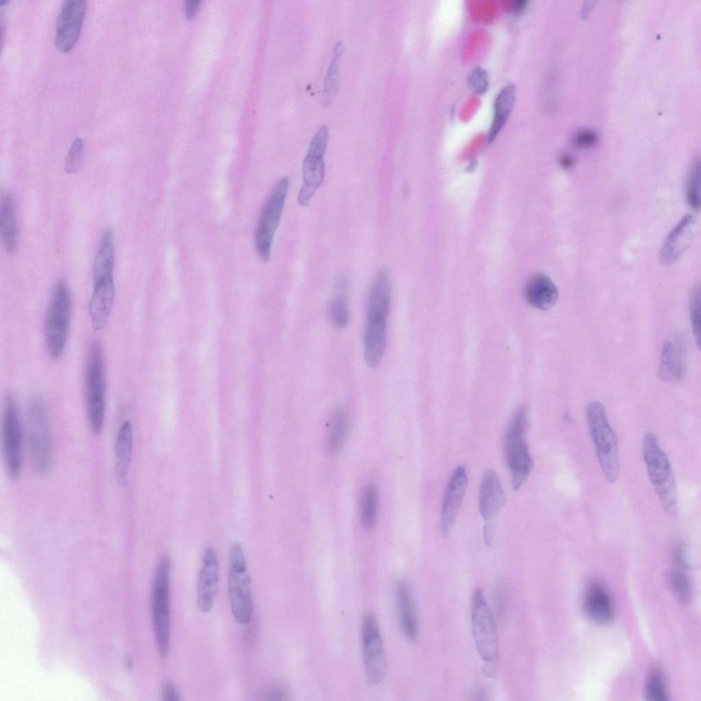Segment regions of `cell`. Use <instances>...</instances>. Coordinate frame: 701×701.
<instances>
[{
    "instance_id": "obj_16",
    "label": "cell",
    "mask_w": 701,
    "mask_h": 701,
    "mask_svg": "<svg viewBox=\"0 0 701 701\" xmlns=\"http://www.w3.org/2000/svg\"><path fill=\"white\" fill-rule=\"evenodd\" d=\"M467 484L466 467L459 466L452 474L443 496L441 509V530L443 537L448 536L456 520Z\"/></svg>"
},
{
    "instance_id": "obj_8",
    "label": "cell",
    "mask_w": 701,
    "mask_h": 701,
    "mask_svg": "<svg viewBox=\"0 0 701 701\" xmlns=\"http://www.w3.org/2000/svg\"><path fill=\"white\" fill-rule=\"evenodd\" d=\"M472 630L475 646L485 666H498V640L496 622L481 589L472 600Z\"/></svg>"
},
{
    "instance_id": "obj_39",
    "label": "cell",
    "mask_w": 701,
    "mask_h": 701,
    "mask_svg": "<svg viewBox=\"0 0 701 701\" xmlns=\"http://www.w3.org/2000/svg\"><path fill=\"white\" fill-rule=\"evenodd\" d=\"M596 133L588 129L581 130L576 132L572 139L574 144L580 148L592 146L596 144Z\"/></svg>"
},
{
    "instance_id": "obj_44",
    "label": "cell",
    "mask_w": 701,
    "mask_h": 701,
    "mask_svg": "<svg viewBox=\"0 0 701 701\" xmlns=\"http://www.w3.org/2000/svg\"><path fill=\"white\" fill-rule=\"evenodd\" d=\"M502 586V585H501ZM497 602L499 610V614H504L506 607V595L505 594V588L502 586L500 587L497 594Z\"/></svg>"
},
{
    "instance_id": "obj_28",
    "label": "cell",
    "mask_w": 701,
    "mask_h": 701,
    "mask_svg": "<svg viewBox=\"0 0 701 701\" xmlns=\"http://www.w3.org/2000/svg\"><path fill=\"white\" fill-rule=\"evenodd\" d=\"M348 290L347 279L339 277L335 285L334 295L329 304V320L333 326L339 329L346 327L350 320Z\"/></svg>"
},
{
    "instance_id": "obj_19",
    "label": "cell",
    "mask_w": 701,
    "mask_h": 701,
    "mask_svg": "<svg viewBox=\"0 0 701 701\" xmlns=\"http://www.w3.org/2000/svg\"><path fill=\"white\" fill-rule=\"evenodd\" d=\"M394 602L396 617L403 635L409 641L416 639L418 624L414 600L409 584L400 580L394 587Z\"/></svg>"
},
{
    "instance_id": "obj_40",
    "label": "cell",
    "mask_w": 701,
    "mask_h": 701,
    "mask_svg": "<svg viewBox=\"0 0 701 701\" xmlns=\"http://www.w3.org/2000/svg\"><path fill=\"white\" fill-rule=\"evenodd\" d=\"M162 700L164 701H178L180 696L176 686L171 681H166L162 687Z\"/></svg>"
},
{
    "instance_id": "obj_7",
    "label": "cell",
    "mask_w": 701,
    "mask_h": 701,
    "mask_svg": "<svg viewBox=\"0 0 701 701\" xmlns=\"http://www.w3.org/2000/svg\"><path fill=\"white\" fill-rule=\"evenodd\" d=\"M228 593L234 619L240 624H248L253 611L251 581L247 573L245 557L239 544H234L231 548Z\"/></svg>"
},
{
    "instance_id": "obj_27",
    "label": "cell",
    "mask_w": 701,
    "mask_h": 701,
    "mask_svg": "<svg viewBox=\"0 0 701 701\" xmlns=\"http://www.w3.org/2000/svg\"><path fill=\"white\" fill-rule=\"evenodd\" d=\"M515 88L513 84L505 86L497 94L494 101V117L488 131V141L492 142L507 123L514 106Z\"/></svg>"
},
{
    "instance_id": "obj_20",
    "label": "cell",
    "mask_w": 701,
    "mask_h": 701,
    "mask_svg": "<svg viewBox=\"0 0 701 701\" xmlns=\"http://www.w3.org/2000/svg\"><path fill=\"white\" fill-rule=\"evenodd\" d=\"M114 294V278L93 281L89 312L94 330H101L106 326L112 309Z\"/></svg>"
},
{
    "instance_id": "obj_13",
    "label": "cell",
    "mask_w": 701,
    "mask_h": 701,
    "mask_svg": "<svg viewBox=\"0 0 701 701\" xmlns=\"http://www.w3.org/2000/svg\"><path fill=\"white\" fill-rule=\"evenodd\" d=\"M360 641L364 667L372 685L381 683L387 672L383 639L376 618L366 613L361 622Z\"/></svg>"
},
{
    "instance_id": "obj_26",
    "label": "cell",
    "mask_w": 701,
    "mask_h": 701,
    "mask_svg": "<svg viewBox=\"0 0 701 701\" xmlns=\"http://www.w3.org/2000/svg\"><path fill=\"white\" fill-rule=\"evenodd\" d=\"M115 251L113 231L107 229L102 234L93 264V281L114 278Z\"/></svg>"
},
{
    "instance_id": "obj_10",
    "label": "cell",
    "mask_w": 701,
    "mask_h": 701,
    "mask_svg": "<svg viewBox=\"0 0 701 701\" xmlns=\"http://www.w3.org/2000/svg\"><path fill=\"white\" fill-rule=\"evenodd\" d=\"M28 437L32 466L37 473L44 474L51 465L52 437L46 409L38 398L29 405Z\"/></svg>"
},
{
    "instance_id": "obj_33",
    "label": "cell",
    "mask_w": 701,
    "mask_h": 701,
    "mask_svg": "<svg viewBox=\"0 0 701 701\" xmlns=\"http://www.w3.org/2000/svg\"><path fill=\"white\" fill-rule=\"evenodd\" d=\"M645 694L647 699L652 701L668 700L665 678L659 667H654L650 672L645 685Z\"/></svg>"
},
{
    "instance_id": "obj_36",
    "label": "cell",
    "mask_w": 701,
    "mask_h": 701,
    "mask_svg": "<svg viewBox=\"0 0 701 701\" xmlns=\"http://www.w3.org/2000/svg\"><path fill=\"white\" fill-rule=\"evenodd\" d=\"M84 160V144L81 138H75L71 144L66 156L64 170L68 174H74L81 170Z\"/></svg>"
},
{
    "instance_id": "obj_45",
    "label": "cell",
    "mask_w": 701,
    "mask_h": 701,
    "mask_svg": "<svg viewBox=\"0 0 701 701\" xmlns=\"http://www.w3.org/2000/svg\"><path fill=\"white\" fill-rule=\"evenodd\" d=\"M559 164L566 169L571 168L574 164V160L568 155H562L559 158Z\"/></svg>"
},
{
    "instance_id": "obj_43",
    "label": "cell",
    "mask_w": 701,
    "mask_h": 701,
    "mask_svg": "<svg viewBox=\"0 0 701 701\" xmlns=\"http://www.w3.org/2000/svg\"><path fill=\"white\" fill-rule=\"evenodd\" d=\"M199 1L196 0H190L186 2L185 10L187 18L194 17L199 7Z\"/></svg>"
},
{
    "instance_id": "obj_37",
    "label": "cell",
    "mask_w": 701,
    "mask_h": 701,
    "mask_svg": "<svg viewBox=\"0 0 701 701\" xmlns=\"http://www.w3.org/2000/svg\"><path fill=\"white\" fill-rule=\"evenodd\" d=\"M690 318L695 342L700 346V289L696 286L691 292L690 299Z\"/></svg>"
},
{
    "instance_id": "obj_22",
    "label": "cell",
    "mask_w": 701,
    "mask_h": 701,
    "mask_svg": "<svg viewBox=\"0 0 701 701\" xmlns=\"http://www.w3.org/2000/svg\"><path fill=\"white\" fill-rule=\"evenodd\" d=\"M479 509L485 522L494 520L505 502L501 481L493 470L485 473L479 494Z\"/></svg>"
},
{
    "instance_id": "obj_15",
    "label": "cell",
    "mask_w": 701,
    "mask_h": 701,
    "mask_svg": "<svg viewBox=\"0 0 701 701\" xmlns=\"http://www.w3.org/2000/svg\"><path fill=\"white\" fill-rule=\"evenodd\" d=\"M85 0L64 1L56 21L55 45L62 53L71 51L76 44L86 10Z\"/></svg>"
},
{
    "instance_id": "obj_5",
    "label": "cell",
    "mask_w": 701,
    "mask_h": 701,
    "mask_svg": "<svg viewBox=\"0 0 701 701\" xmlns=\"http://www.w3.org/2000/svg\"><path fill=\"white\" fill-rule=\"evenodd\" d=\"M71 316V298L68 287L59 280L53 290L44 320V333L49 353L54 358L64 351Z\"/></svg>"
},
{
    "instance_id": "obj_34",
    "label": "cell",
    "mask_w": 701,
    "mask_h": 701,
    "mask_svg": "<svg viewBox=\"0 0 701 701\" xmlns=\"http://www.w3.org/2000/svg\"><path fill=\"white\" fill-rule=\"evenodd\" d=\"M688 567L675 564L670 574V585L677 598L683 602L689 600L691 593V582L687 573Z\"/></svg>"
},
{
    "instance_id": "obj_32",
    "label": "cell",
    "mask_w": 701,
    "mask_h": 701,
    "mask_svg": "<svg viewBox=\"0 0 701 701\" xmlns=\"http://www.w3.org/2000/svg\"><path fill=\"white\" fill-rule=\"evenodd\" d=\"M379 505V493L374 484H368L362 491L359 505L361 522L366 529H372L376 523Z\"/></svg>"
},
{
    "instance_id": "obj_18",
    "label": "cell",
    "mask_w": 701,
    "mask_h": 701,
    "mask_svg": "<svg viewBox=\"0 0 701 701\" xmlns=\"http://www.w3.org/2000/svg\"><path fill=\"white\" fill-rule=\"evenodd\" d=\"M696 219L687 214L672 229L660 252V262L664 266L674 263L689 247L694 235Z\"/></svg>"
},
{
    "instance_id": "obj_17",
    "label": "cell",
    "mask_w": 701,
    "mask_h": 701,
    "mask_svg": "<svg viewBox=\"0 0 701 701\" xmlns=\"http://www.w3.org/2000/svg\"><path fill=\"white\" fill-rule=\"evenodd\" d=\"M219 583V564L212 547L203 553L197 585V605L203 612L209 611L214 603Z\"/></svg>"
},
{
    "instance_id": "obj_31",
    "label": "cell",
    "mask_w": 701,
    "mask_h": 701,
    "mask_svg": "<svg viewBox=\"0 0 701 701\" xmlns=\"http://www.w3.org/2000/svg\"><path fill=\"white\" fill-rule=\"evenodd\" d=\"M348 416L346 410L342 407L333 413L327 437V448L331 453L335 454L342 448L348 432Z\"/></svg>"
},
{
    "instance_id": "obj_42",
    "label": "cell",
    "mask_w": 701,
    "mask_h": 701,
    "mask_svg": "<svg viewBox=\"0 0 701 701\" xmlns=\"http://www.w3.org/2000/svg\"><path fill=\"white\" fill-rule=\"evenodd\" d=\"M495 522L494 520L485 522L483 531V536L485 544L487 546H491L494 536L495 532Z\"/></svg>"
},
{
    "instance_id": "obj_6",
    "label": "cell",
    "mask_w": 701,
    "mask_h": 701,
    "mask_svg": "<svg viewBox=\"0 0 701 701\" xmlns=\"http://www.w3.org/2000/svg\"><path fill=\"white\" fill-rule=\"evenodd\" d=\"M170 559L162 558L155 570L152 588V618L157 650L161 658L168 656L170 648Z\"/></svg>"
},
{
    "instance_id": "obj_24",
    "label": "cell",
    "mask_w": 701,
    "mask_h": 701,
    "mask_svg": "<svg viewBox=\"0 0 701 701\" xmlns=\"http://www.w3.org/2000/svg\"><path fill=\"white\" fill-rule=\"evenodd\" d=\"M0 230L5 251L9 254L14 253L18 244V228L14 198L7 190L1 196Z\"/></svg>"
},
{
    "instance_id": "obj_23",
    "label": "cell",
    "mask_w": 701,
    "mask_h": 701,
    "mask_svg": "<svg viewBox=\"0 0 701 701\" xmlns=\"http://www.w3.org/2000/svg\"><path fill=\"white\" fill-rule=\"evenodd\" d=\"M527 302L533 307L546 310L554 306L558 299V290L546 275H535L527 282L525 291Z\"/></svg>"
},
{
    "instance_id": "obj_11",
    "label": "cell",
    "mask_w": 701,
    "mask_h": 701,
    "mask_svg": "<svg viewBox=\"0 0 701 701\" xmlns=\"http://www.w3.org/2000/svg\"><path fill=\"white\" fill-rule=\"evenodd\" d=\"M289 179L282 177L275 185L264 205L255 234V248L264 262L270 257L275 232L280 223L289 190Z\"/></svg>"
},
{
    "instance_id": "obj_4",
    "label": "cell",
    "mask_w": 701,
    "mask_h": 701,
    "mask_svg": "<svg viewBox=\"0 0 701 701\" xmlns=\"http://www.w3.org/2000/svg\"><path fill=\"white\" fill-rule=\"evenodd\" d=\"M527 425V409L522 407L513 415L505 435V456L515 490L522 487L534 465L525 439Z\"/></svg>"
},
{
    "instance_id": "obj_9",
    "label": "cell",
    "mask_w": 701,
    "mask_h": 701,
    "mask_svg": "<svg viewBox=\"0 0 701 701\" xmlns=\"http://www.w3.org/2000/svg\"><path fill=\"white\" fill-rule=\"evenodd\" d=\"M87 409L95 434L102 431L105 415V379L102 350L94 342L90 347L86 371Z\"/></svg>"
},
{
    "instance_id": "obj_46",
    "label": "cell",
    "mask_w": 701,
    "mask_h": 701,
    "mask_svg": "<svg viewBox=\"0 0 701 701\" xmlns=\"http://www.w3.org/2000/svg\"><path fill=\"white\" fill-rule=\"evenodd\" d=\"M527 1L525 0L515 1L512 5V11L515 14H521L526 8Z\"/></svg>"
},
{
    "instance_id": "obj_35",
    "label": "cell",
    "mask_w": 701,
    "mask_h": 701,
    "mask_svg": "<svg viewBox=\"0 0 701 701\" xmlns=\"http://www.w3.org/2000/svg\"><path fill=\"white\" fill-rule=\"evenodd\" d=\"M700 163L696 160L692 164L688 175L687 183V201L689 205L694 210H699L700 207Z\"/></svg>"
},
{
    "instance_id": "obj_21",
    "label": "cell",
    "mask_w": 701,
    "mask_h": 701,
    "mask_svg": "<svg viewBox=\"0 0 701 701\" xmlns=\"http://www.w3.org/2000/svg\"><path fill=\"white\" fill-rule=\"evenodd\" d=\"M583 604L587 615L597 624H610L615 617V608L611 596L599 581H593L588 585Z\"/></svg>"
},
{
    "instance_id": "obj_25",
    "label": "cell",
    "mask_w": 701,
    "mask_h": 701,
    "mask_svg": "<svg viewBox=\"0 0 701 701\" xmlns=\"http://www.w3.org/2000/svg\"><path fill=\"white\" fill-rule=\"evenodd\" d=\"M114 446L115 476L118 483L124 486L127 483L133 447V429L129 421L123 422L119 429Z\"/></svg>"
},
{
    "instance_id": "obj_12",
    "label": "cell",
    "mask_w": 701,
    "mask_h": 701,
    "mask_svg": "<svg viewBox=\"0 0 701 701\" xmlns=\"http://www.w3.org/2000/svg\"><path fill=\"white\" fill-rule=\"evenodd\" d=\"M329 140V129L321 125L312 137L302 163L303 186L297 196L301 206H307L318 188L322 184L325 174L324 156Z\"/></svg>"
},
{
    "instance_id": "obj_1",
    "label": "cell",
    "mask_w": 701,
    "mask_h": 701,
    "mask_svg": "<svg viewBox=\"0 0 701 701\" xmlns=\"http://www.w3.org/2000/svg\"><path fill=\"white\" fill-rule=\"evenodd\" d=\"M391 292L390 272L387 268H382L372 279L367 298L364 355L370 368L379 365L386 346Z\"/></svg>"
},
{
    "instance_id": "obj_2",
    "label": "cell",
    "mask_w": 701,
    "mask_h": 701,
    "mask_svg": "<svg viewBox=\"0 0 701 701\" xmlns=\"http://www.w3.org/2000/svg\"><path fill=\"white\" fill-rule=\"evenodd\" d=\"M643 454L648 476L665 512L676 517L677 492L673 470L665 453L652 433L645 435Z\"/></svg>"
},
{
    "instance_id": "obj_38",
    "label": "cell",
    "mask_w": 701,
    "mask_h": 701,
    "mask_svg": "<svg viewBox=\"0 0 701 701\" xmlns=\"http://www.w3.org/2000/svg\"><path fill=\"white\" fill-rule=\"evenodd\" d=\"M488 78V73L485 69L476 67L468 77V87L474 93L483 94L489 87Z\"/></svg>"
},
{
    "instance_id": "obj_14",
    "label": "cell",
    "mask_w": 701,
    "mask_h": 701,
    "mask_svg": "<svg viewBox=\"0 0 701 701\" xmlns=\"http://www.w3.org/2000/svg\"><path fill=\"white\" fill-rule=\"evenodd\" d=\"M2 446L7 472L12 478H16L21 468V429L15 401L12 395H8L5 401Z\"/></svg>"
},
{
    "instance_id": "obj_29",
    "label": "cell",
    "mask_w": 701,
    "mask_h": 701,
    "mask_svg": "<svg viewBox=\"0 0 701 701\" xmlns=\"http://www.w3.org/2000/svg\"><path fill=\"white\" fill-rule=\"evenodd\" d=\"M683 374V366L680 356L675 353L672 343L665 340L661 348L657 377L665 381L678 379Z\"/></svg>"
},
{
    "instance_id": "obj_30",
    "label": "cell",
    "mask_w": 701,
    "mask_h": 701,
    "mask_svg": "<svg viewBox=\"0 0 701 701\" xmlns=\"http://www.w3.org/2000/svg\"><path fill=\"white\" fill-rule=\"evenodd\" d=\"M343 43L337 41L333 48V55L329 66L323 85L321 103L329 105L337 92L339 84V67L343 52Z\"/></svg>"
},
{
    "instance_id": "obj_3",
    "label": "cell",
    "mask_w": 701,
    "mask_h": 701,
    "mask_svg": "<svg viewBox=\"0 0 701 701\" xmlns=\"http://www.w3.org/2000/svg\"><path fill=\"white\" fill-rule=\"evenodd\" d=\"M586 414L589 433L603 474L608 482L615 483L620 473L616 434L607 420L603 405L600 402L589 403Z\"/></svg>"
},
{
    "instance_id": "obj_41",
    "label": "cell",
    "mask_w": 701,
    "mask_h": 701,
    "mask_svg": "<svg viewBox=\"0 0 701 701\" xmlns=\"http://www.w3.org/2000/svg\"><path fill=\"white\" fill-rule=\"evenodd\" d=\"M288 696L287 690L279 685L269 687L264 693L265 699L271 700H289Z\"/></svg>"
}]
</instances>
